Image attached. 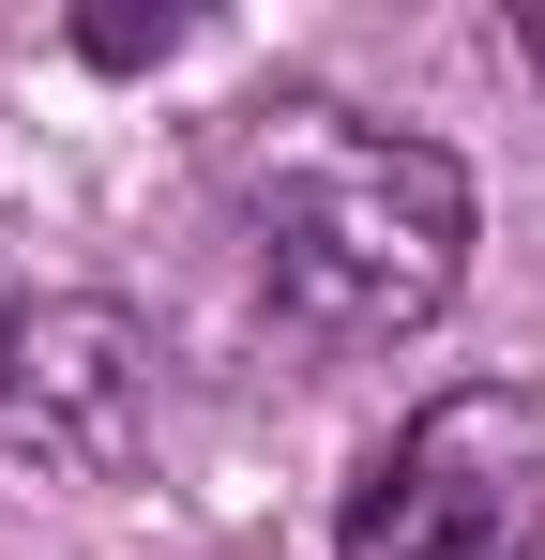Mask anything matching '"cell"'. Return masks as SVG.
Wrapping results in <instances>:
<instances>
[{
	"mask_svg": "<svg viewBox=\"0 0 545 560\" xmlns=\"http://www.w3.org/2000/svg\"><path fill=\"white\" fill-rule=\"evenodd\" d=\"M500 46H515V77H531V92H545V15H515V31H500Z\"/></svg>",
	"mask_w": 545,
	"mask_h": 560,
	"instance_id": "5",
	"label": "cell"
},
{
	"mask_svg": "<svg viewBox=\"0 0 545 560\" xmlns=\"http://www.w3.org/2000/svg\"><path fill=\"white\" fill-rule=\"evenodd\" d=\"M0 440L61 485H121L152 455V334L106 288H31L0 303Z\"/></svg>",
	"mask_w": 545,
	"mask_h": 560,
	"instance_id": "3",
	"label": "cell"
},
{
	"mask_svg": "<svg viewBox=\"0 0 545 560\" xmlns=\"http://www.w3.org/2000/svg\"><path fill=\"white\" fill-rule=\"evenodd\" d=\"M228 212L272 318L318 349H394L469 288V167L334 92H272L228 137Z\"/></svg>",
	"mask_w": 545,
	"mask_h": 560,
	"instance_id": "1",
	"label": "cell"
},
{
	"mask_svg": "<svg viewBox=\"0 0 545 560\" xmlns=\"http://www.w3.org/2000/svg\"><path fill=\"white\" fill-rule=\"evenodd\" d=\"M349 560H545V409L500 378L425 394L349 485Z\"/></svg>",
	"mask_w": 545,
	"mask_h": 560,
	"instance_id": "2",
	"label": "cell"
},
{
	"mask_svg": "<svg viewBox=\"0 0 545 560\" xmlns=\"http://www.w3.org/2000/svg\"><path fill=\"white\" fill-rule=\"evenodd\" d=\"M77 46H91V61H167V46H182V15H91Z\"/></svg>",
	"mask_w": 545,
	"mask_h": 560,
	"instance_id": "4",
	"label": "cell"
}]
</instances>
